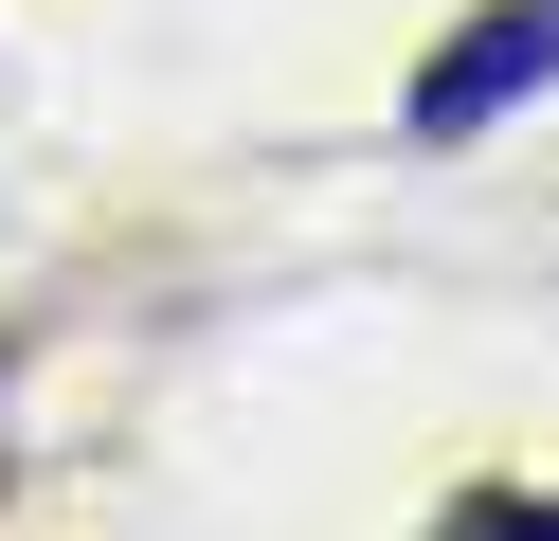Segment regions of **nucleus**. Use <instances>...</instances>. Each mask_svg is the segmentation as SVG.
Returning <instances> with one entry per match:
<instances>
[{"label": "nucleus", "instance_id": "obj_2", "mask_svg": "<svg viewBox=\"0 0 559 541\" xmlns=\"http://www.w3.org/2000/svg\"><path fill=\"white\" fill-rule=\"evenodd\" d=\"M433 541H559V505H523V487H487V505H451Z\"/></svg>", "mask_w": 559, "mask_h": 541}, {"label": "nucleus", "instance_id": "obj_1", "mask_svg": "<svg viewBox=\"0 0 559 541\" xmlns=\"http://www.w3.org/2000/svg\"><path fill=\"white\" fill-rule=\"evenodd\" d=\"M523 91H559V0H487V19L451 36L433 72H415V144H469V127H506Z\"/></svg>", "mask_w": 559, "mask_h": 541}]
</instances>
